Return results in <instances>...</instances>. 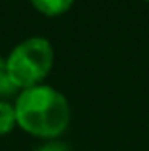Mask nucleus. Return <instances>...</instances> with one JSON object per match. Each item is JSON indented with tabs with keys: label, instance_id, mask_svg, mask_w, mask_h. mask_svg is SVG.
<instances>
[{
	"label": "nucleus",
	"instance_id": "obj_6",
	"mask_svg": "<svg viewBox=\"0 0 149 151\" xmlns=\"http://www.w3.org/2000/svg\"><path fill=\"white\" fill-rule=\"evenodd\" d=\"M38 151H67L63 144H46L44 147H40Z\"/></svg>",
	"mask_w": 149,
	"mask_h": 151
},
{
	"label": "nucleus",
	"instance_id": "obj_5",
	"mask_svg": "<svg viewBox=\"0 0 149 151\" xmlns=\"http://www.w3.org/2000/svg\"><path fill=\"white\" fill-rule=\"evenodd\" d=\"M15 90L17 88L14 86V82L10 81V75H8L6 59L0 55V96H11Z\"/></svg>",
	"mask_w": 149,
	"mask_h": 151
},
{
	"label": "nucleus",
	"instance_id": "obj_2",
	"mask_svg": "<svg viewBox=\"0 0 149 151\" xmlns=\"http://www.w3.org/2000/svg\"><path fill=\"white\" fill-rule=\"evenodd\" d=\"M8 75L15 88L38 86L54 65V50L50 40L42 37H33L19 42L6 59Z\"/></svg>",
	"mask_w": 149,
	"mask_h": 151
},
{
	"label": "nucleus",
	"instance_id": "obj_3",
	"mask_svg": "<svg viewBox=\"0 0 149 151\" xmlns=\"http://www.w3.org/2000/svg\"><path fill=\"white\" fill-rule=\"evenodd\" d=\"M33 8L48 17H57V15H63L65 12L71 10L73 2H69V0H34Z\"/></svg>",
	"mask_w": 149,
	"mask_h": 151
},
{
	"label": "nucleus",
	"instance_id": "obj_4",
	"mask_svg": "<svg viewBox=\"0 0 149 151\" xmlns=\"http://www.w3.org/2000/svg\"><path fill=\"white\" fill-rule=\"evenodd\" d=\"M15 124H17V122H15L14 105H10L8 101H0V136H2V134H8Z\"/></svg>",
	"mask_w": 149,
	"mask_h": 151
},
{
	"label": "nucleus",
	"instance_id": "obj_1",
	"mask_svg": "<svg viewBox=\"0 0 149 151\" xmlns=\"http://www.w3.org/2000/svg\"><path fill=\"white\" fill-rule=\"evenodd\" d=\"M15 122L25 132L38 138L63 134L71 121L69 101L59 90L46 84L21 90L15 100Z\"/></svg>",
	"mask_w": 149,
	"mask_h": 151
}]
</instances>
